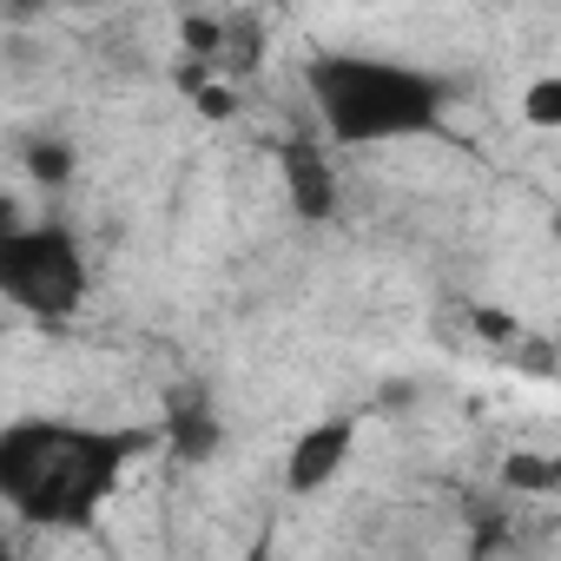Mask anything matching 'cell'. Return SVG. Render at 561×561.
<instances>
[{"label": "cell", "mask_w": 561, "mask_h": 561, "mask_svg": "<svg viewBox=\"0 0 561 561\" xmlns=\"http://www.w3.org/2000/svg\"><path fill=\"white\" fill-rule=\"evenodd\" d=\"M285 192L298 205V218H331L337 211V172L318 146H285Z\"/></svg>", "instance_id": "5b68a950"}, {"label": "cell", "mask_w": 561, "mask_h": 561, "mask_svg": "<svg viewBox=\"0 0 561 561\" xmlns=\"http://www.w3.org/2000/svg\"><path fill=\"white\" fill-rule=\"evenodd\" d=\"M522 113H528V126H561V80L554 73H541L535 87H528V100H522Z\"/></svg>", "instance_id": "ba28073f"}, {"label": "cell", "mask_w": 561, "mask_h": 561, "mask_svg": "<svg viewBox=\"0 0 561 561\" xmlns=\"http://www.w3.org/2000/svg\"><path fill=\"white\" fill-rule=\"evenodd\" d=\"M27 172L47 179V185H60V179L73 172V152H67L60 139H41V146H27Z\"/></svg>", "instance_id": "9c48e42d"}, {"label": "cell", "mask_w": 561, "mask_h": 561, "mask_svg": "<svg viewBox=\"0 0 561 561\" xmlns=\"http://www.w3.org/2000/svg\"><path fill=\"white\" fill-rule=\"evenodd\" d=\"M139 449H146L139 430H106V423H60V416L0 423V502L27 528H87L126 482Z\"/></svg>", "instance_id": "6da1fadb"}, {"label": "cell", "mask_w": 561, "mask_h": 561, "mask_svg": "<svg viewBox=\"0 0 561 561\" xmlns=\"http://www.w3.org/2000/svg\"><path fill=\"white\" fill-rule=\"evenodd\" d=\"M0 298L14 311L60 324L87 305V257L67 225H14L0 238Z\"/></svg>", "instance_id": "3957f363"}, {"label": "cell", "mask_w": 561, "mask_h": 561, "mask_svg": "<svg viewBox=\"0 0 561 561\" xmlns=\"http://www.w3.org/2000/svg\"><path fill=\"white\" fill-rule=\"evenodd\" d=\"M305 93L337 146H390L423 139L449 113V87L410 60L383 54H318L305 60Z\"/></svg>", "instance_id": "7a4b0ae2"}, {"label": "cell", "mask_w": 561, "mask_h": 561, "mask_svg": "<svg viewBox=\"0 0 561 561\" xmlns=\"http://www.w3.org/2000/svg\"><path fill=\"white\" fill-rule=\"evenodd\" d=\"M502 476H508V489H522V495H548V489L561 482V462H554V456H535V449H508Z\"/></svg>", "instance_id": "52a82bcc"}, {"label": "cell", "mask_w": 561, "mask_h": 561, "mask_svg": "<svg viewBox=\"0 0 561 561\" xmlns=\"http://www.w3.org/2000/svg\"><path fill=\"white\" fill-rule=\"evenodd\" d=\"M165 436H172V449H179L185 462H205V456L218 449V423H211L205 410H172Z\"/></svg>", "instance_id": "8992f818"}, {"label": "cell", "mask_w": 561, "mask_h": 561, "mask_svg": "<svg viewBox=\"0 0 561 561\" xmlns=\"http://www.w3.org/2000/svg\"><path fill=\"white\" fill-rule=\"evenodd\" d=\"M198 106H205V113H211V119H225V113H231V100H225V93H218V87H205V93H198Z\"/></svg>", "instance_id": "30bf717a"}, {"label": "cell", "mask_w": 561, "mask_h": 561, "mask_svg": "<svg viewBox=\"0 0 561 561\" xmlns=\"http://www.w3.org/2000/svg\"><path fill=\"white\" fill-rule=\"evenodd\" d=\"M14 225H21V205H14V198H8V192H0V238H8V231H14Z\"/></svg>", "instance_id": "8fae6325"}, {"label": "cell", "mask_w": 561, "mask_h": 561, "mask_svg": "<svg viewBox=\"0 0 561 561\" xmlns=\"http://www.w3.org/2000/svg\"><path fill=\"white\" fill-rule=\"evenodd\" d=\"M351 449H357V423H351V416H324V423H311V430L291 443L285 482H291L298 495H318V489H331V482L344 476Z\"/></svg>", "instance_id": "277c9868"}]
</instances>
